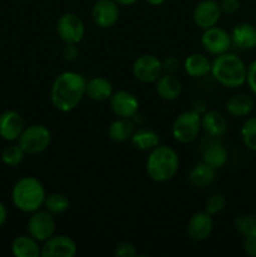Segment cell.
<instances>
[{"label": "cell", "mask_w": 256, "mask_h": 257, "mask_svg": "<svg viewBox=\"0 0 256 257\" xmlns=\"http://www.w3.org/2000/svg\"><path fill=\"white\" fill-rule=\"evenodd\" d=\"M87 79L80 73L63 72L58 75L50 89V100L55 109L72 112L85 97Z\"/></svg>", "instance_id": "obj_1"}, {"label": "cell", "mask_w": 256, "mask_h": 257, "mask_svg": "<svg viewBox=\"0 0 256 257\" xmlns=\"http://www.w3.org/2000/svg\"><path fill=\"white\" fill-rule=\"evenodd\" d=\"M246 72L247 67L240 57L232 53H223L216 55L211 67V74L216 82L222 87L235 88L241 87L246 83Z\"/></svg>", "instance_id": "obj_2"}, {"label": "cell", "mask_w": 256, "mask_h": 257, "mask_svg": "<svg viewBox=\"0 0 256 257\" xmlns=\"http://www.w3.org/2000/svg\"><path fill=\"white\" fill-rule=\"evenodd\" d=\"M45 188L43 183L33 176H25L15 182L12 190V201L15 207L25 213L40 210L44 203Z\"/></svg>", "instance_id": "obj_3"}, {"label": "cell", "mask_w": 256, "mask_h": 257, "mask_svg": "<svg viewBox=\"0 0 256 257\" xmlns=\"http://www.w3.org/2000/svg\"><path fill=\"white\" fill-rule=\"evenodd\" d=\"M180 166L178 155L173 148L168 146L158 145L150 151L146 171L148 177L155 182H167L176 176Z\"/></svg>", "instance_id": "obj_4"}, {"label": "cell", "mask_w": 256, "mask_h": 257, "mask_svg": "<svg viewBox=\"0 0 256 257\" xmlns=\"http://www.w3.org/2000/svg\"><path fill=\"white\" fill-rule=\"evenodd\" d=\"M50 142L52 133L43 124H33L24 128L18 138V145L22 147L25 155H38L44 152L49 147Z\"/></svg>", "instance_id": "obj_5"}, {"label": "cell", "mask_w": 256, "mask_h": 257, "mask_svg": "<svg viewBox=\"0 0 256 257\" xmlns=\"http://www.w3.org/2000/svg\"><path fill=\"white\" fill-rule=\"evenodd\" d=\"M201 127V114L195 110H186L178 114L172 124V136L177 142L191 143L198 137Z\"/></svg>", "instance_id": "obj_6"}, {"label": "cell", "mask_w": 256, "mask_h": 257, "mask_svg": "<svg viewBox=\"0 0 256 257\" xmlns=\"http://www.w3.org/2000/svg\"><path fill=\"white\" fill-rule=\"evenodd\" d=\"M55 226L57 223L54 215L48 212L47 210H38L33 212L27 223L28 233L38 242H44L52 237L55 232Z\"/></svg>", "instance_id": "obj_7"}, {"label": "cell", "mask_w": 256, "mask_h": 257, "mask_svg": "<svg viewBox=\"0 0 256 257\" xmlns=\"http://www.w3.org/2000/svg\"><path fill=\"white\" fill-rule=\"evenodd\" d=\"M57 33L65 44H79L85 34L84 23L74 13H67L58 19Z\"/></svg>", "instance_id": "obj_8"}, {"label": "cell", "mask_w": 256, "mask_h": 257, "mask_svg": "<svg viewBox=\"0 0 256 257\" xmlns=\"http://www.w3.org/2000/svg\"><path fill=\"white\" fill-rule=\"evenodd\" d=\"M132 72L141 83H156L163 74L162 60L152 54L141 55L133 63Z\"/></svg>", "instance_id": "obj_9"}, {"label": "cell", "mask_w": 256, "mask_h": 257, "mask_svg": "<svg viewBox=\"0 0 256 257\" xmlns=\"http://www.w3.org/2000/svg\"><path fill=\"white\" fill-rule=\"evenodd\" d=\"M201 44L210 54L220 55L230 50L232 42H231V35L225 29L215 25L203 30L201 35Z\"/></svg>", "instance_id": "obj_10"}, {"label": "cell", "mask_w": 256, "mask_h": 257, "mask_svg": "<svg viewBox=\"0 0 256 257\" xmlns=\"http://www.w3.org/2000/svg\"><path fill=\"white\" fill-rule=\"evenodd\" d=\"M220 3L216 0H202L195 7L192 13V19L196 27L205 30L217 25L221 18Z\"/></svg>", "instance_id": "obj_11"}, {"label": "cell", "mask_w": 256, "mask_h": 257, "mask_svg": "<svg viewBox=\"0 0 256 257\" xmlns=\"http://www.w3.org/2000/svg\"><path fill=\"white\" fill-rule=\"evenodd\" d=\"M78 247L72 237L65 235H53L43 242V257H73L77 253Z\"/></svg>", "instance_id": "obj_12"}, {"label": "cell", "mask_w": 256, "mask_h": 257, "mask_svg": "<svg viewBox=\"0 0 256 257\" xmlns=\"http://www.w3.org/2000/svg\"><path fill=\"white\" fill-rule=\"evenodd\" d=\"M119 5L114 0H97L92 8V19L102 29L112 28L119 19Z\"/></svg>", "instance_id": "obj_13"}, {"label": "cell", "mask_w": 256, "mask_h": 257, "mask_svg": "<svg viewBox=\"0 0 256 257\" xmlns=\"http://www.w3.org/2000/svg\"><path fill=\"white\" fill-rule=\"evenodd\" d=\"M109 107L117 117L132 119L138 113L140 103L136 95L128 90H118L113 92V94L110 95Z\"/></svg>", "instance_id": "obj_14"}, {"label": "cell", "mask_w": 256, "mask_h": 257, "mask_svg": "<svg viewBox=\"0 0 256 257\" xmlns=\"http://www.w3.org/2000/svg\"><path fill=\"white\" fill-rule=\"evenodd\" d=\"M213 230V220L210 213L205 210L196 212L191 216L187 223V233L188 237L193 241H205L210 237L211 232Z\"/></svg>", "instance_id": "obj_15"}, {"label": "cell", "mask_w": 256, "mask_h": 257, "mask_svg": "<svg viewBox=\"0 0 256 257\" xmlns=\"http://www.w3.org/2000/svg\"><path fill=\"white\" fill-rule=\"evenodd\" d=\"M24 119L15 110H7L0 114V137L9 142L18 141L24 131Z\"/></svg>", "instance_id": "obj_16"}, {"label": "cell", "mask_w": 256, "mask_h": 257, "mask_svg": "<svg viewBox=\"0 0 256 257\" xmlns=\"http://www.w3.org/2000/svg\"><path fill=\"white\" fill-rule=\"evenodd\" d=\"M201 127L210 138H220L227 132V120L217 110H206L201 115Z\"/></svg>", "instance_id": "obj_17"}, {"label": "cell", "mask_w": 256, "mask_h": 257, "mask_svg": "<svg viewBox=\"0 0 256 257\" xmlns=\"http://www.w3.org/2000/svg\"><path fill=\"white\" fill-rule=\"evenodd\" d=\"M231 42L235 47L243 50L256 48V25L250 23H238L231 32Z\"/></svg>", "instance_id": "obj_18"}, {"label": "cell", "mask_w": 256, "mask_h": 257, "mask_svg": "<svg viewBox=\"0 0 256 257\" xmlns=\"http://www.w3.org/2000/svg\"><path fill=\"white\" fill-rule=\"evenodd\" d=\"M228 158V152L225 145L218 141V138H213L205 148L202 153V162L212 167L213 170H220L226 165Z\"/></svg>", "instance_id": "obj_19"}, {"label": "cell", "mask_w": 256, "mask_h": 257, "mask_svg": "<svg viewBox=\"0 0 256 257\" xmlns=\"http://www.w3.org/2000/svg\"><path fill=\"white\" fill-rule=\"evenodd\" d=\"M156 92H157L158 97L163 100H171L177 99L182 92V84H181L180 79L176 77V74H167L163 73L157 80H156Z\"/></svg>", "instance_id": "obj_20"}, {"label": "cell", "mask_w": 256, "mask_h": 257, "mask_svg": "<svg viewBox=\"0 0 256 257\" xmlns=\"http://www.w3.org/2000/svg\"><path fill=\"white\" fill-rule=\"evenodd\" d=\"M211 67H212V62L206 55L200 54V53L188 55L182 64L186 74L191 78L206 77L211 73Z\"/></svg>", "instance_id": "obj_21"}, {"label": "cell", "mask_w": 256, "mask_h": 257, "mask_svg": "<svg viewBox=\"0 0 256 257\" xmlns=\"http://www.w3.org/2000/svg\"><path fill=\"white\" fill-rule=\"evenodd\" d=\"M113 85L107 78L94 77L87 80L85 87V95L94 102H104L109 100L110 95L113 94Z\"/></svg>", "instance_id": "obj_22"}, {"label": "cell", "mask_w": 256, "mask_h": 257, "mask_svg": "<svg viewBox=\"0 0 256 257\" xmlns=\"http://www.w3.org/2000/svg\"><path fill=\"white\" fill-rule=\"evenodd\" d=\"M255 107L252 97L245 93H237L230 97L226 102V110L231 117L241 118L250 114Z\"/></svg>", "instance_id": "obj_23"}, {"label": "cell", "mask_w": 256, "mask_h": 257, "mask_svg": "<svg viewBox=\"0 0 256 257\" xmlns=\"http://www.w3.org/2000/svg\"><path fill=\"white\" fill-rule=\"evenodd\" d=\"M12 252L15 257H38L42 252V246L28 233L15 237L12 243Z\"/></svg>", "instance_id": "obj_24"}, {"label": "cell", "mask_w": 256, "mask_h": 257, "mask_svg": "<svg viewBox=\"0 0 256 257\" xmlns=\"http://www.w3.org/2000/svg\"><path fill=\"white\" fill-rule=\"evenodd\" d=\"M135 132V122L131 118H119L113 120L108 128V137L117 143L127 142Z\"/></svg>", "instance_id": "obj_25"}, {"label": "cell", "mask_w": 256, "mask_h": 257, "mask_svg": "<svg viewBox=\"0 0 256 257\" xmlns=\"http://www.w3.org/2000/svg\"><path fill=\"white\" fill-rule=\"evenodd\" d=\"M131 143L138 151H152L160 145V136L157 132L150 128H140L135 131L131 137Z\"/></svg>", "instance_id": "obj_26"}, {"label": "cell", "mask_w": 256, "mask_h": 257, "mask_svg": "<svg viewBox=\"0 0 256 257\" xmlns=\"http://www.w3.org/2000/svg\"><path fill=\"white\" fill-rule=\"evenodd\" d=\"M216 176V170L206 165L205 162H200L191 168L188 173V180L191 185L197 188H205L213 182Z\"/></svg>", "instance_id": "obj_27"}, {"label": "cell", "mask_w": 256, "mask_h": 257, "mask_svg": "<svg viewBox=\"0 0 256 257\" xmlns=\"http://www.w3.org/2000/svg\"><path fill=\"white\" fill-rule=\"evenodd\" d=\"M69 198H68L64 193L53 192L45 196L43 207H44L48 212L52 213V215L58 216L64 213L65 211L69 208Z\"/></svg>", "instance_id": "obj_28"}, {"label": "cell", "mask_w": 256, "mask_h": 257, "mask_svg": "<svg viewBox=\"0 0 256 257\" xmlns=\"http://www.w3.org/2000/svg\"><path fill=\"white\" fill-rule=\"evenodd\" d=\"M241 140L247 150L256 152V115L243 122L241 127Z\"/></svg>", "instance_id": "obj_29"}, {"label": "cell", "mask_w": 256, "mask_h": 257, "mask_svg": "<svg viewBox=\"0 0 256 257\" xmlns=\"http://www.w3.org/2000/svg\"><path fill=\"white\" fill-rule=\"evenodd\" d=\"M235 227L243 237L256 235V213L237 216L235 220Z\"/></svg>", "instance_id": "obj_30"}, {"label": "cell", "mask_w": 256, "mask_h": 257, "mask_svg": "<svg viewBox=\"0 0 256 257\" xmlns=\"http://www.w3.org/2000/svg\"><path fill=\"white\" fill-rule=\"evenodd\" d=\"M25 152L19 145H8L2 152V160L9 167H17L24 160Z\"/></svg>", "instance_id": "obj_31"}, {"label": "cell", "mask_w": 256, "mask_h": 257, "mask_svg": "<svg viewBox=\"0 0 256 257\" xmlns=\"http://www.w3.org/2000/svg\"><path fill=\"white\" fill-rule=\"evenodd\" d=\"M226 206V198L225 196L221 195V193H213L210 197L206 200L205 202V211L207 213H210L211 216H215L217 213H220L221 211L225 208Z\"/></svg>", "instance_id": "obj_32"}, {"label": "cell", "mask_w": 256, "mask_h": 257, "mask_svg": "<svg viewBox=\"0 0 256 257\" xmlns=\"http://www.w3.org/2000/svg\"><path fill=\"white\" fill-rule=\"evenodd\" d=\"M114 255L118 257H135L137 255V250L132 243L124 241V242H120L115 246Z\"/></svg>", "instance_id": "obj_33"}, {"label": "cell", "mask_w": 256, "mask_h": 257, "mask_svg": "<svg viewBox=\"0 0 256 257\" xmlns=\"http://www.w3.org/2000/svg\"><path fill=\"white\" fill-rule=\"evenodd\" d=\"M162 69L163 73H167V74H176L181 69L180 59L173 55L166 58L165 60H162Z\"/></svg>", "instance_id": "obj_34"}, {"label": "cell", "mask_w": 256, "mask_h": 257, "mask_svg": "<svg viewBox=\"0 0 256 257\" xmlns=\"http://www.w3.org/2000/svg\"><path fill=\"white\" fill-rule=\"evenodd\" d=\"M240 0H221L220 8L222 14L233 15L240 10Z\"/></svg>", "instance_id": "obj_35"}, {"label": "cell", "mask_w": 256, "mask_h": 257, "mask_svg": "<svg viewBox=\"0 0 256 257\" xmlns=\"http://www.w3.org/2000/svg\"><path fill=\"white\" fill-rule=\"evenodd\" d=\"M246 84L248 85L251 92L256 95V59L247 67V72H246Z\"/></svg>", "instance_id": "obj_36"}, {"label": "cell", "mask_w": 256, "mask_h": 257, "mask_svg": "<svg viewBox=\"0 0 256 257\" xmlns=\"http://www.w3.org/2000/svg\"><path fill=\"white\" fill-rule=\"evenodd\" d=\"M78 44H65L63 48V58L67 62H75L79 58V49L77 47Z\"/></svg>", "instance_id": "obj_37"}, {"label": "cell", "mask_w": 256, "mask_h": 257, "mask_svg": "<svg viewBox=\"0 0 256 257\" xmlns=\"http://www.w3.org/2000/svg\"><path fill=\"white\" fill-rule=\"evenodd\" d=\"M243 250L245 253L250 257H256V235L247 236L243 241Z\"/></svg>", "instance_id": "obj_38"}, {"label": "cell", "mask_w": 256, "mask_h": 257, "mask_svg": "<svg viewBox=\"0 0 256 257\" xmlns=\"http://www.w3.org/2000/svg\"><path fill=\"white\" fill-rule=\"evenodd\" d=\"M206 107H207V104H206L205 100L202 99H196L195 102L192 103V110H195L196 113H198V114L202 115L203 113L206 112Z\"/></svg>", "instance_id": "obj_39"}, {"label": "cell", "mask_w": 256, "mask_h": 257, "mask_svg": "<svg viewBox=\"0 0 256 257\" xmlns=\"http://www.w3.org/2000/svg\"><path fill=\"white\" fill-rule=\"evenodd\" d=\"M8 218V210L3 202H0V227L5 223Z\"/></svg>", "instance_id": "obj_40"}, {"label": "cell", "mask_w": 256, "mask_h": 257, "mask_svg": "<svg viewBox=\"0 0 256 257\" xmlns=\"http://www.w3.org/2000/svg\"><path fill=\"white\" fill-rule=\"evenodd\" d=\"M118 5H122V7H130V5L136 4L138 0H114Z\"/></svg>", "instance_id": "obj_41"}, {"label": "cell", "mask_w": 256, "mask_h": 257, "mask_svg": "<svg viewBox=\"0 0 256 257\" xmlns=\"http://www.w3.org/2000/svg\"><path fill=\"white\" fill-rule=\"evenodd\" d=\"M146 2L152 7H158V5H162L166 0H146Z\"/></svg>", "instance_id": "obj_42"}, {"label": "cell", "mask_w": 256, "mask_h": 257, "mask_svg": "<svg viewBox=\"0 0 256 257\" xmlns=\"http://www.w3.org/2000/svg\"><path fill=\"white\" fill-rule=\"evenodd\" d=\"M94 2H97V0H94Z\"/></svg>", "instance_id": "obj_43"}, {"label": "cell", "mask_w": 256, "mask_h": 257, "mask_svg": "<svg viewBox=\"0 0 256 257\" xmlns=\"http://www.w3.org/2000/svg\"><path fill=\"white\" fill-rule=\"evenodd\" d=\"M255 25H256V24H255Z\"/></svg>", "instance_id": "obj_44"}]
</instances>
